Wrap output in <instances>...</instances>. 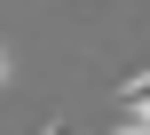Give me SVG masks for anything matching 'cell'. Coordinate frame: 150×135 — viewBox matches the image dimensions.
<instances>
[{"label":"cell","mask_w":150,"mask_h":135,"mask_svg":"<svg viewBox=\"0 0 150 135\" xmlns=\"http://www.w3.org/2000/svg\"><path fill=\"white\" fill-rule=\"evenodd\" d=\"M119 119L150 127V72H127V80H119Z\"/></svg>","instance_id":"cell-1"},{"label":"cell","mask_w":150,"mask_h":135,"mask_svg":"<svg viewBox=\"0 0 150 135\" xmlns=\"http://www.w3.org/2000/svg\"><path fill=\"white\" fill-rule=\"evenodd\" d=\"M40 135H71V119H47V127H40Z\"/></svg>","instance_id":"cell-2"},{"label":"cell","mask_w":150,"mask_h":135,"mask_svg":"<svg viewBox=\"0 0 150 135\" xmlns=\"http://www.w3.org/2000/svg\"><path fill=\"white\" fill-rule=\"evenodd\" d=\"M111 135H150V127H134V119H119V127H111Z\"/></svg>","instance_id":"cell-3"},{"label":"cell","mask_w":150,"mask_h":135,"mask_svg":"<svg viewBox=\"0 0 150 135\" xmlns=\"http://www.w3.org/2000/svg\"><path fill=\"white\" fill-rule=\"evenodd\" d=\"M0 88H8V48H0Z\"/></svg>","instance_id":"cell-4"}]
</instances>
